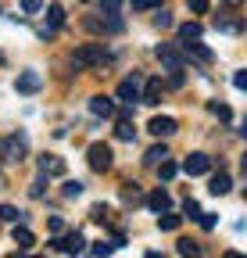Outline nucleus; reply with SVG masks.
Segmentation results:
<instances>
[{"label": "nucleus", "instance_id": "1", "mask_svg": "<svg viewBox=\"0 0 247 258\" xmlns=\"http://www.w3.org/2000/svg\"><path fill=\"white\" fill-rule=\"evenodd\" d=\"M72 64L75 69H104V64H111V50L104 43H83L72 54Z\"/></svg>", "mask_w": 247, "mask_h": 258}, {"label": "nucleus", "instance_id": "2", "mask_svg": "<svg viewBox=\"0 0 247 258\" xmlns=\"http://www.w3.org/2000/svg\"><path fill=\"white\" fill-rule=\"evenodd\" d=\"M25 154H29V140H25V133H11V137L0 140V161L15 165V161H22Z\"/></svg>", "mask_w": 247, "mask_h": 258}, {"label": "nucleus", "instance_id": "3", "mask_svg": "<svg viewBox=\"0 0 247 258\" xmlns=\"http://www.w3.org/2000/svg\"><path fill=\"white\" fill-rule=\"evenodd\" d=\"M86 161H90V169H94V172H108L111 169V147L108 144H90L86 147Z\"/></svg>", "mask_w": 247, "mask_h": 258}, {"label": "nucleus", "instance_id": "4", "mask_svg": "<svg viewBox=\"0 0 247 258\" xmlns=\"http://www.w3.org/2000/svg\"><path fill=\"white\" fill-rule=\"evenodd\" d=\"M50 247H54V251H61V254H79V251H86V240H83V233H79V230H72V233L54 237V240H50Z\"/></svg>", "mask_w": 247, "mask_h": 258}, {"label": "nucleus", "instance_id": "5", "mask_svg": "<svg viewBox=\"0 0 247 258\" xmlns=\"http://www.w3.org/2000/svg\"><path fill=\"white\" fill-rule=\"evenodd\" d=\"M208 169H211V158L201 154V151L197 154H187V161H183V172H187V176H204Z\"/></svg>", "mask_w": 247, "mask_h": 258}, {"label": "nucleus", "instance_id": "6", "mask_svg": "<svg viewBox=\"0 0 247 258\" xmlns=\"http://www.w3.org/2000/svg\"><path fill=\"white\" fill-rule=\"evenodd\" d=\"M154 54H158V61L165 64V69H169V72H176V69H183V54H179V50H176L172 43H161V47H158V50H154Z\"/></svg>", "mask_w": 247, "mask_h": 258}, {"label": "nucleus", "instance_id": "7", "mask_svg": "<svg viewBox=\"0 0 247 258\" xmlns=\"http://www.w3.org/2000/svg\"><path fill=\"white\" fill-rule=\"evenodd\" d=\"M40 86H43L40 72H18V79H15V90L18 93H36Z\"/></svg>", "mask_w": 247, "mask_h": 258}, {"label": "nucleus", "instance_id": "8", "mask_svg": "<svg viewBox=\"0 0 247 258\" xmlns=\"http://www.w3.org/2000/svg\"><path fill=\"white\" fill-rule=\"evenodd\" d=\"M118 97H122L126 104L140 101V76H129V79H122V83H118Z\"/></svg>", "mask_w": 247, "mask_h": 258}, {"label": "nucleus", "instance_id": "9", "mask_svg": "<svg viewBox=\"0 0 247 258\" xmlns=\"http://www.w3.org/2000/svg\"><path fill=\"white\" fill-rule=\"evenodd\" d=\"M86 29H90V32H118V29H122V22H118L115 15H104V18H86Z\"/></svg>", "mask_w": 247, "mask_h": 258}, {"label": "nucleus", "instance_id": "10", "mask_svg": "<svg viewBox=\"0 0 247 258\" xmlns=\"http://www.w3.org/2000/svg\"><path fill=\"white\" fill-rule=\"evenodd\" d=\"M147 129H150L154 137H172V133H176V118H169V115H154Z\"/></svg>", "mask_w": 247, "mask_h": 258}, {"label": "nucleus", "instance_id": "11", "mask_svg": "<svg viewBox=\"0 0 247 258\" xmlns=\"http://www.w3.org/2000/svg\"><path fill=\"white\" fill-rule=\"evenodd\" d=\"M40 172H43V176H65V158L43 154V158H40Z\"/></svg>", "mask_w": 247, "mask_h": 258}, {"label": "nucleus", "instance_id": "12", "mask_svg": "<svg viewBox=\"0 0 247 258\" xmlns=\"http://www.w3.org/2000/svg\"><path fill=\"white\" fill-rule=\"evenodd\" d=\"M90 111L101 115V118H111L115 115V101L111 97H90Z\"/></svg>", "mask_w": 247, "mask_h": 258}, {"label": "nucleus", "instance_id": "13", "mask_svg": "<svg viewBox=\"0 0 247 258\" xmlns=\"http://www.w3.org/2000/svg\"><path fill=\"white\" fill-rule=\"evenodd\" d=\"M147 208H150L154 215H158V212H169V208H172V198H169L165 190H154L150 198H147Z\"/></svg>", "mask_w": 247, "mask_h": 258}, {"label": "nucleus", "instance_id": "14", "mask_svg": "<svg viewBox=\"0 0 247 258\" xmlns=\"http://www.w3.org/2000/svg\"><path fill=\"white\" fill-rule=\"evenodd\" d=\"M140 101H143V104H158V101H161V79H147Z\"/></svg>", "mask_w": 247, "mask_h": 258}, {"label": "nucleus", "instance_id": "15", "mask_svg": "<svg viewBox=\"0 0 247 258\" xmlns=\"http://www.w3.org/2000/svg\"><path fill=\"white\" fill-rule=\"evenodd\" d=\"M229 186H233V179H229L226 172H219V176H211V183H208V194L222 198V194H229Z\"/></svg>", "mask_w": 247, "mask_h": 258}, {"label": "nucleus", "instance_id": "16", "mask_svg": "<svg viewBox=\"0 0 247 258\" xmlns=\"http://www.w3.org/2000/svg\"><path fill=\"white\" fill-rule=\"evenodd\" d=\"M15 244H18V251H29V247H33V244H36V237H33V233H29V230H25V226H18V222H15Z\"/></svg>", "mask_w": 247, "mask_h": 258}, {"label": "nucleus", "instance_id": "17", "mask_svg": "<svg viewBox=\"0 0 247 258\" xmlns=\"http://www.w3.org/2000/svg\"><path fill=\"white\" fill-rule=\"evenodd\" d=\"M190 40H201V25H194V22L179 25V43H190Z\"/></svg>", "mask_w": 247, "mask_h": 258}, {"label": "nucleus", "instance_id": "18", "mask_svg": "<svg viewBox=\"0 0 247 258\" xmlns=\"http://www.w3.org/2000/svg\"><path fill=\"white\" fill-rule=\"evenodd\" d=\"M0 219L4 222H25V212H18L15 205H0Z\"/></svg>", "mask_w": 247, "mask_h": 258}, {"label": "nucleus", "instance_id": "19", "mask_svg": "<svg viewBox=\"0 0 247 258\" xmlns=\"http://www.w3.org/2000/svg\"><path fill=\"white\" fill-rule=\"evenodd\" d=\"M115 133H118V140H133V137H136V129H133V122H129V118H118Z\"/></svg>", "mask_w": 247, "mask_h": 258}, {"label": "nucleus", "instance_id": "20", "mask_svg": "<svg viewBox=\"0 0 247 258\" xmlns=\"http://www.w3.org/2000/svg\"><path fill=\"white\" fill-rule=\"evenodd\" d=\"M179 222H183L179 215H169V212H158V226H161V230H169V233H172V230H179Z\"/></svg>", "mask_w": 247, "mask_h": 258}, {"label": "nucleus", "instance_id": "21", "mask_svg": "<svg viewBox=\"0 0 247 258\" xmlns=\"http://www.w3.org/2000/svg\"><path fill=\"white\" fill-rule=\"evenodd\" d=\"M161 158H169V151H165V147H150V151L143 154V165H150V169H154Z\"/></svg>", "mask_w": 247, "mask_h": 258}, {"label": "nucleus", "instance_id": "22", "mask_svg": "<svg viewBox=\"0 0 247 258\" xmlns=\"http://www.w3.org/2000/svg\"><path fill=\"white\" fill-rule=\"evenodd\" d=\"M154 169H158V176H161V179H172V176H176V161L161 158V161H158V165H154Z\"/></svg>", "mask_w": 247, "mask_h": 258}, {"label": "nucleus", "instance_id": "23", "mask_svg": "<svg viewBox=\"0 0 247 258\" xmlns=\"http://www.w3.org/2000/svg\"><path fill=\"white\" fill-rule=\"evenodd\" d=\"M122 4H126V0H101V15H115V18H118Z\"/></svg>", "mask_w": 247, "mask_h": 258}, {"label": "nucleus", "instance_id": "24", "mask_svg": "<svg viewBox=\"0 0 247 258\" xmlns=\"http://www.w3.org/2000/svg\"><path fill=\"white\" fill-rule=\"evenodd\" d=\"M208 111H211V115H219L222 122H229V118H233V111H229L226 104H219V101H211V104H208Z\"/></svg>", "mask_w": 247, "mask_h": 258}, {"label": "nucleus", "instance_id": "25", "mask_svg": "<svg viewBox=\"0 0 247 258\" xmlns=\"http://www.w3.org/2000/svg\"><path fill=\"white\" fill-rule=\"evenodd\" d=\"M61 194H65V198H79V194H83V183H79V179H68L65 186H61Z\"/></svg>", "mask_w": 247, "mask_h": 258}, {"label": "nucleus", "instance_id": "26", "mask_svg": "<svg viewBox=\"0 0 247 258\" xmlns=\"http://www.w3.org/2000/svg\"><path fill=\"white\" fill-rule=\"evenodd\" d=\"M47 18H50V25L57 29L61 22H65V8H57V4H54V8H47Z\"/></svg>", "mask_w": 247, "mask_h": 258}, {"label": "nucleus", "instance_id": "27", "mask_svg": "<svg viewBox=\"0 0 247 258\" xmlns=\"http://www.w3.org/2000/svg\"><path fill=\"white\" fill-rule=\"evenodd\" d=\"M154 25H158V29H172V15L158 8V15H154Z\"/></svg>", "mask_w": 247, "mask_h": 258}, {"label": "nucleus", "instance_id": "28", "mask_svg": "<svg viewBox=\"0 0 247 258\" xmlns=\"http://www.w3.org/2000/svg\"><path fill=\"white\" fill-rule=\"evenodd\" d=\"M150 8H161V0H133V11H150Z\"/></svg>", "mask_w": 247, "mask_h": 258}, {"label": "nucleus", "instance_id": "29", "mask_svg": "<svg viewBox=\"0 0 247 258\" xmlns=\"http://www.w3.org/2000/svg\"><path fill=\"white\" fill-rule=\"evenodd\" d=\"M197 222L204 226V230H215V222H219V219H215L211 212H201V215H197Z\"/></svg>", "mask_w": 247, "mask_h": 258}, {"label": "nucleus", "instance_id": "30", "mask_svg": "<svg viewBox=\"0 0 247 258\" xmlns=\"http://www.w3.org/2000/svg\"><path fill=\"white\" fill-rule=\"evenodd\" d=\"M176 251H179V254H197L201 247H197L194 240H179V247H176Z\"/></svg>", "mask_w": 247, "mask_h": 258}, {"label": "nucleus", "instance_id": "31", "mask_svg": "<svg viewBox=\"0 0 247 258\" xmlns=\"http://www.w3.org/2000/svg\"><path fill=\"white\" fill-rule=\"evenodd\" d=\"M40 8H43V0H22V11L25 15H36Z\"/></svg>", "mask_w": 247, "mask_h": 258}, {"label": "nucleus", "instance_id": "32", "mask_svg": "<svg viewBox=\"0 0 247 258\" xmlns=\"http://www.w3.org/2000/svg\"><path fill=\"white\" fill-rule=\"evenodd\" d=\"M90 219L104 222V219H108V205H94V208H90Z\"/></svg>", "mask_w": 247, "mask_h": 258}, {"label": "nucleus", "instance_id": "33", "mask_svg": "<svg viewBox=\"0 0 247 258\" xmlns=\"http://www.w3.org/2000/svg\"><path fill=\"white\" fill-rule=\"evenodd\" d=\"M187 8H190L194 15H204V11H208V0H187Z\"/></svg>", "mask_w": 247, "mask_h": 258}, {"label": "nucleus", "instance_id": "34", "mask_svg": "<svg viewBox=\"0 0 247 258\" xmlns=\"http://www.w3.org/2000/svg\"><path fill=\"white\" fill-rule=\"evenodd\" d=\"M183 212H187L190 219H197V215H201V208H197V201H194V198H187V205H183Z\"/></svg>", "mask_w": 247, "mask_h": 258}, {"label": "nucleus", "instance_id": "35", "mask_svg": "<svg viewBox=\"0 0 247 258\" xmlns=\"http://www.w3.org/2000/svg\"><path fill=\"white\" fill-rule=\"evenodd\" d=\"M111 251H115V244H104V240L90 247V254H111Z\"/></svg>", "mask_w": 247, "mask_h": 258}, {"label": "nucleus", "instance_id": "36", "mask_svg": "<svg viewBox=\"0 0 247 258\" xmlns=\"http://www.w3.org/2000/svg\"><path fill=\"white\" fill-rule=\"evenodd\" d=\"M233 86H236V90H247V72H236V76H233Z\"/></svg>", "mask_w": 247, "mask_h": 258}, {"label": "nucleus", "instance_id": "37", "mask_svg": "<svg viewBox=\"0 0 247 258\" xmlns=\"http://www.w3.org/2000/svg\"><path fill=\"white\" fill-rule=\"evenodd\" d=\"M61 230H65V222H61L57 215H50V233H61Z\"/></svg>", "mask_w": 247, "mask_h": 258}, {"label": "nucleus", "instance_id": "38", "mask_svg": "<svg viewBox=\"0 0 247 258\" xmlns=\"http://www.w3.org/2000/svg\"><path fill=\"white\" fill-rule=\"evenodd\" d=\"M29 194H33V198H40V194H43V179H36L33 186H29Z\"/></svg>", "mask_w": 247, "mask_h": 258}]
</instances>
